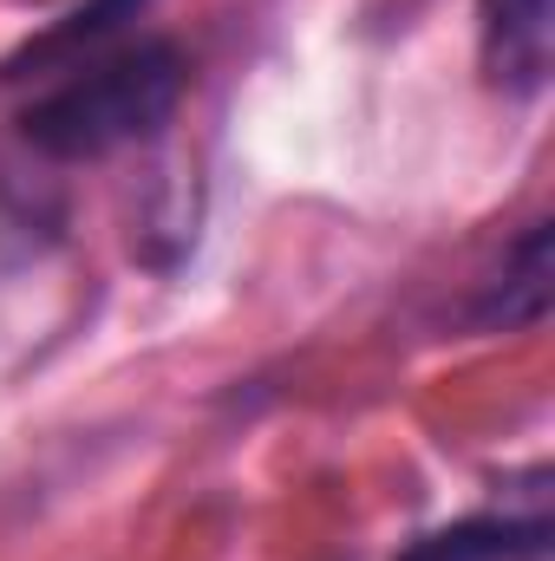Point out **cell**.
<instances>
[{
	"mask_svg": "<svg viewBox=\"0 0 555 561\" xmlns=\"http://www.w3.org/2000/svg\"><path fill=\"white\" fill-rule=\"evenodd\" d=\"M484 72L510 99H536L555 59V0H484L477 7Z\"/></svg>",
	"mask_w": 555,
	"mask_h": 561,
	"instance_id": "2",
	"label": "cell"
},
{
	"mask_svg": "<svg viewBox=\"0 0 555 561\" xmlns=\"http://www.w3.org/2000/svg\"><path fill=\"white\" fill-rule=\"evenodd\" d=\"M543 549H550L543 516H471L457 529L412 542L399 561H536Z\"/></svg>",
	"mask_w": 555,
	"mask_h": 561,
	"instance_id": "3",
	"label": "cell"
},
{
	"mask_svg": "<svg viewBox=\"0 0 555 561\" xmlns=\"http://www.w3.org/2000/svg\"><path fill=\"white\" fill-rule=\"evenodd\" d=\"M550 307V222H536L510 255H503V275H497V294L484 300V320L497 327H523Z\"/></svg>",
	"mask_w": 555,
	"mask_h": 561,
	"instance_id": "4",
	"label": "cell"
},
{
	"mask_svg": "<svg viewBox=\"0 0 555 561\" xmlns=\"http://www.w3.org/2000/svg\"><path fill=\"white\" fill-rule=\"evenodd\" d=\"M183 99V59L163 39H132L105 59H92L86 72H72L66 85H53L46 99L26 105L20 131L33 150L86 163V157H112L125 144H144L170 125Z\"/></svg>",
	"mask_w": 555,
	"mask_h": 561,
	"instance_id": "1",
	"label": "cell"
}]
</instances>
